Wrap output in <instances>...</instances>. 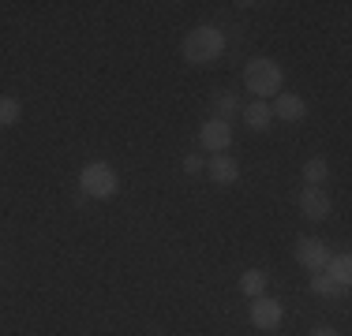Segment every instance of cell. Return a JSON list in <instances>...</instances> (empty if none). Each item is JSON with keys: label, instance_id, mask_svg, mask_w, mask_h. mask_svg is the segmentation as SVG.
I'll return each mask as SVG.
<instances>
[{"label": "cell", "instance_id": "ac0fdd59", "mask_svg": "<svg viewBox=\"0 0 352 336\" xmlns=\"http://www.w3.org/2000/svg\"><path fill=\"white\" fill-rule=\"evenodd\" d=\"M307 336H338V333H333L330 325H318V329H311V333H307Z\"/></svg>", "mask_w": 352, "mask_h": 336}, {"label": "cell", "instance_id": "30bf717a", "mask_svg": "<svg viewBox=\"0 0 352 336\" xmlns=\"http://www.w3.org/2000/svg\"><path fill=\"white\" fill-rule=\"evenodd\" d=\"M322 273L330 276L338 288H349L352 284V254H330V262H326Z\"/></svg>", "mask_w": 352, "mask_h": 336}, {"label": "cell", "instance_id": "4fadbf2b", "mask_svg": "<svg viewBox=\"0 0 352 336\" xmlns=\"http://www.w3.org/2000/svg\"><path fill=\"white\" fill-rule=\"evenodd\" d=\"M266 284H270V276H266L263 269H244V273H240V291H244L248 299L266 296Z\"/></svg>", "mask_w": 352, "mask_h": 336}, {"label": "cell", "instance_id": "9a60e30c", "mask_svg": "<svg viewBox=\"0 0 352 336\" xmlns=\"http://www.w3.org/2000/svg\"><path fill=\"white\" fill-rule=\"evenodd\" d=\"M19 116H23L19 97H12V94L0 97V128H12V123H19Z\"/></svg>", "mask_w": 352, "mask_h": 336}, {"label": "cell", "instance_id": "9c48e42d", "mask_svg": "<svg viewBox=\"0 0 352 336\" xmlns=\"http://www.w3.org/2000/svg\"><path fill=\"white\" fill-rule=\"evenodd\" d=\"M206 172H210V180L217 187H232V183L240 180V165L232 161V157H221V154H214L210 161H206Z\"/></svg>", "mask_w": 352, "mask_h": 336}, {"label": "cell", "instance_id": "6da1fadb", "mask_svg": "<svg viewBox=\"0 0 352 336\" xmlns=\"http://www.w3.org/2000/svg\"><path fill=\"white\" fill-rule=\"evenodd\" d=\"M180 53H184V60H188L191 67L217 64V60H221V53H225V34L217 27H210V23H203V27H195L188 38H184Z\"/></svg>", "mask_w": 352, "mask_h": 336}, {"label": "cell", "instance_id": "e0dca14e", "mask_svg": "<svg viewBox=\"0 0 352 336\" xmlns=\"http://www.w3.org/2000/svg\"><path fill=\"white\" fill-rule=\"evenodd\" d=\"M180 165H184V172H188V176H199V172H206V157H203V154H188Z\"/></svg>", "mask_w": 352, "mask_h": 336}, {"label": "cell", "instance_id": "8992f818", "mask_svg": "<svg viewBox=\"0 0 352 336\" xmlns=\"http://www.w3.org/2000/svg\"><path fill=\"white\" fill-rule=\"evenodd\" d=\"M296 202H300V213H304L307 221H326V217H330V209H333L330 191H322V187H304Z\"/></svg>", "mask_w": 352, "mask_h": 336}, {"label": "cell", "instance_id": "2e32d148", "mask_svg": "<svg viewBox=\"0 0 352 336\" xmlns=\"http://www.w3.org/2000/svg\"><path fill=\"white\" fill-rule=\"evenodd\" d=\"M311 291H315V296H330V299H333V296H341L345 288H338V284H333L326 273H315V276H311Z\"/></svg>", "mask_w": 352, "mask_h": 336}, {"label": "cell", "instance_id": "ba28073f", "mask_svg": "<svg viewBox=\"0 0 352 336\" xmlns=\"http://www.w3.org/2000/svg\"><path fill=\"white\" fill-rule=\"evenodd\" d=\"M270 112H274V120H285V123H300L307 116V101L300 97V94H281L270 101Z\"/></svg>", "mask_w": 352, "mask_h": 336}, {"label": "cell", "instance_id": "8fae6325", "mask_svg": "<svg viewBox=\"0 0 352 336\" xmlns=\"http://www.w3.org/2000/svg\"><path fill=\"white\" fill-rule=\"evenodd\" d=\"M244 123L251 131H270V123H274L270 101H251V105L244 108Z\"/></svg>", "mask_w": 352, "mask_h": 336}, {"label": "cell", "instance_id": "7c38bea8", "mask_svg": "<svg viewBox=\"0 0 352 336\" xmlns=\"http://www.w3.org/2000/svg\"><path fill=\"white\" fill-rule=\"evenodd\" d=\"M300 176H304V187H322L330 180V161L326 157H311V161H304Z\"/></svg>", "mask_w": 352, "mask_h": 336}, {"label": "cell", "instance_id": "52a82bcc", "mask_svg": "<svg viewBox=\"0 0 352 336\" xmlns=\"http://www.w3.org/2000/svg\"><path fill=\"white\" fill-rule=\"evenodd\" d=\"M199 142H203V149H210V154H225V149L232 146V128L225 120H217V116H210V120L199 128Z\"/></svg>", "mask_w": 352, "mask_h": 336}, {"label": "cell", "instance_id": "3957f363", "mask_svg": "<svg viewBox=\"0 0 352 336\" xmlns=\"http://www.w3.org/2000/svg\"><path fill=\"white\" fill-rule=\"evenodd\" d=\"M79 187H82V198H102L105 202L120 191V176H116L113 165L90 161V165H82V172H79Z\"/></svg>", "mask_w": 352, "mask_h": 336}, {"label": "cell", "instance_id": "5bb4252c", "mask_svg": "<svg viewBox=\"0 0 352 336\" xmlns=\"http://www.w3.org/2000/svg\"><path fill=\"white\" fill-rule=\"evenodd\" d=\"M214 108H217V120L229 123L232 116L240 112V101H236V94H232V90H221V94H214Z\"/></svg>", "mask_w": 352, "mask_h": 336}, {"label": "cell", "instance_id": "5b68a950", "mask_svg": "<svg viewBox=\"0 0 352 336\" xmlns=\"http://www.w3.org/2000/svg\"><path fill=\"white\" fill-rule=\"evenodd\" d=\"M281 317H285V310H281L278 299H270V296L251 299V325H255L258 333H278Z\"/></svg>", "mask_w": 352, "mask_h": 336}, {"label": "cell", "instance_id": "7a4b0ae2", "mask_svg": "<svg viewBox=\"0 0 352 336\" xmlns=\"http://www.w3.org/2000/svg\"><path fill=\"white\" fill-rule=\"evenodd\" d=\"M244 86H248V94H255V101L278 97L281 86H285L281 64L270 60V56H255V60H248V67H244Z\"/></svg>", "mask_w": 352, "mask_h": 336}, {"label": "cell", "instance_id": "277c9868", "mask_svg": "<svg viewBox=\"0 0 352 336\" xmlns=\"http://www.w3.org/2000/svg\"><path fill=\"white\" fill-rule=\"evenodd\" d=\"M296 262L307 269V273H322L326 262H330V247H326L318 235H300L296 239Z\"/></svg>", "mask_w": 352, "mask_h": 336}]
</instances>
